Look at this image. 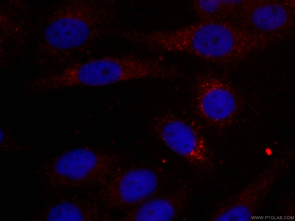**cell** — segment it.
I'll return each mask as SVG.
<instances>
[{
    "label": "cell",
    "mask_w": 295,
    "mask_h": 221,
    "mask_svg": "<svg viewBox=\"0 0 295 221\" xmlns=\"http://www.w3.org/2000/svg\"><path fill=\"white\" fill-rule=\"evenodd\" d=\"M237 105L235 91L223 77L211 71L196 75L190 87V106L200 119L215 129H224Z\"/></svg>",
    "instance_id": "1"
},
{
    "label": "cell",
    "mask_w": 295,
    "mask_h": 221,
    "mask_svg": "<svg viewBox=\"0 0 295 221\" xmlns=\"http://www.w3.org/2000/svg\"><path fill=\"white\" fill-rule=\"evenodd\" d=\"M177 52H185L224 67L230 61L235 44L234 35L223 23L207 22L176 29Z\"/></svg>",
    "instance_id": "2"
},
{
    "label": "cell",
    "mask_w": 295,
    "mask_h": 221,
    "mask_svg": "<svg viewBox=\"0 0 295 221\" xmlns=\"http://www.w3.org/2000/svg\"><path fill=\"white\" fill-rule=\"evenodd\" d=\"M161 117L166 123L162 126L160 134L168 146L197 170H211L213 165L211 151L202 134L173 114L167 113Z\"/></svg>",
    "instance_id": "3"
},
{
    "label": "cell",
    "mask_w": 295,
    "mask_h": 221,
    "mask_svg": "<svg viewBox=\"0 0 295 221\" xmlns=\"http://www.w3.org/2000/svg\"><path fill=\"white\" fill-rule=\"evenodd\" d=\"M88 3L71 2L66 15L50 24L49 37L56 47L72 49L82 45L90 39L99 18L93 4L90 5L91 3Z\"/></svg>",
    "instance_id": "4"
},
{
    "label": "cell",
    "mask_w": 295,
    "mask_h": 221,
    "mask_svg": "<svg viewBox=\"0 0 295 221\" xmlns=\"http://www.w3.org/2000/svg\"><path fill=\"white\" fill-rule=\"evenodd\" d=\"M122 58L105 57L72 64L60 79L61 85L103 86L123 82Z\"/></svg>",
    "instance_id": "5"
},
{
    "label": "cell",
    "mask_w": 295,
    "mask_h": 221,
    "mask_svg": "<svg viewBox=\"0 0 295 221\" xmlns=\"http://www.w3.org/2000/svg\"><path fill=\"white\" fill-rule=\"evenodd\" d=\"M158 184L156 175L147 169H138L129 172L122 178L118 186L120 196L129 203L137 202L152 193Z\"/></svg>",
    "instance_id": "6"
},
{
    "label": "cell",
    "mask_w": 295,
    "mask_h": 221,
    "mask_svg": "<svg viewBox=\"0 0 295 221\" xmlns=\"http://www.w3.org/2000/svg\"><path fill=\"white\" fill-rule=\"evenodd\" d=\"M91 152L77 149L64 154L58 160L56 169L60 175L72 180H82L89 175L97 164Z\"/></svg>",
    "instance_id": "7"
},
{
    "label": "cell",
    "mask_w": 295,
    "mask_h": 221,
    "mask_svg": "<svg viewBox=\"0 0 295 221\" xmlns=\"http://www.w3.org/2000/svg\"><path fill=\"white\" fill-rule=\"evenodd\" d=\"M285 9L278 5L269 4L259 6L252 13V23L258 29L269 31L277 30L283 26L287 19Z\"/></svg>",
    "instance_id": "8"
},
{
    "label": "cell",
    "mask_w": 295,
    "mask_h": 221,
    "mask_svg": "<svg viewBox=\"0 0 295 221\" xmlns=\"http://www.w3.org/2000/svg\"><path fill=\"white\" fill-rule=\"evenodd\" d=\"M175 209L169 201L156 199L149 201L141 206L135 216L140 221H170L174 218Z\"/></svg>",
    "instance_id": "9"
},
{
    "label": "cell",
    "mask_w": 295,
    "mask_h": 221,
    "mask_svg": "<svg viewBox=\"0 0 295 221\" xmlns=\"http://www.w3.org/2000/svg\"><path fill=\"white\" fill-rule=\"evenodd\" d=\"M50 218L59 221H82L83 214L78 207L72 203L66 202L54 207L49 214Z\"/></svg>",
    "instance_id": "10"
},
{
    "label": "cell",
    "mask_w": 295,
    "mask_h": 221,
    "mask_svg": "<svg viewBox=\"0 0 295 221\" xmlns=\"http://www.w3.org/2000/svg\"><path fill=\"white\" fill-rule=\"evenodd\" d=\"M223 2V1H199L197 2V5L202 11L210 14L219 9Z\"/></svg>",
    "instance_id": "11"
},
{
    "label": "cell",
    "mask_w": 295,
    "mask_h": 221,
    "mask_svg": "<svg viewBox=\"0 0 295 221\" xmlns=\"http://www.w3.org/2000/svg\"><path fill=\"white\" fill-rule=\"evenodd\" d=\"M122 58H123L122 67V78H123V74H122V70H123L122 68H123V56H122Z\"/></svg>",
    "instance_id": "12"
},
{
    "label": "cell",
    "mask_w": 295,
    "mask_h": 221,
    "mask_svg": "<svg viewBox=\"0 0 295 221\" xmlns=\"http://www.w3.org/2000/svg\"><path fill=\"white\" fill-rule=\"evenodd\" d=\"M155 32H154V33H155ZM154 35H153V44H154V42H153V36H154ZM155 49H156V48H155Z\"/></svg>",
    "instance_id": "13"
}]
</instances>
